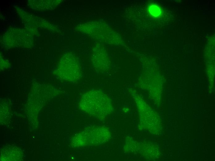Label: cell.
I'll return each instance as SVG.
<instances>
[{
  "label": "cell",
  "instance_id": "1",
  "mask_svg": "<svg viewBox=\"0 0 215 161\" xmlns=\"http://www.w3.org/2000/svg\"><path fill=\"white\" fill-rule=\"evenodd\" d=\"M81 109L99 119L112 113L113 107L110 98L101 90L93 89L84 93L79 103Z\"/></svg>",
  "mask_w": 215,
  "mask_h": 161
},
{
  "label": "cell",
  "instance_id": "2",
  "mask_svg": "<svg viewBox=\"0 0 215 161\" xmlns=\"http://www.w3.org/2000/svg\"><path fill=\"white\" fill-rule=\"evenodd\" d=\"M129 92L137 108L139 129L154 134H159L162 131V123L158 115L149 106L136 90L130 89Z\"/></svg>",
  "mask_w": 215,
  "mask_h": 161
},
{
  "label": "cell",
  "instance_id": "3",
  "mask_svg": "<svg viewBox=\"0 0 215 161\" xmlns=\"http://www.w3.org/2000/svg\"><path fill=\"white\" fill-rule=\"evenodd\" d=\"M160 80L159 76L143 72L139 77L137 86L141 89L147 90L151 97L158 103L162 91Z\"/></svg>",
  "mask_w": 215,
  "mask_h": 161
},
{
  "label": "cell",
  "instance_id": "4",
  "mask_svg": "<svg viewBox=\"0 0 215 161\" xmlns=\"http://www.w3.org/2000/svg\"><path fill=\"white\" fill-rule=\"evenodd\" d=\"M83 132L86 145H99L108 141L111 137L109 129L103 126L89 127Z\"/></svg>",
  "mask_w": 215,
  "mask_h": 161
},
{
  "label": "cell",
  "instance_id": "5",
  "mask_svg": "<svg viewBox=\"0 0 215 161\" xmlns=\"http://www.w3.org/2000/svg\"><path fill=\"white\" fill-rule=\"evenodd\" d=\"M138 153L148 160H154L159 157L160 152L156 145L148 142H137L136 154Z\"/></svg>",
  "mask_w": 215,
  "mask_h": 161
}]
</instances>
